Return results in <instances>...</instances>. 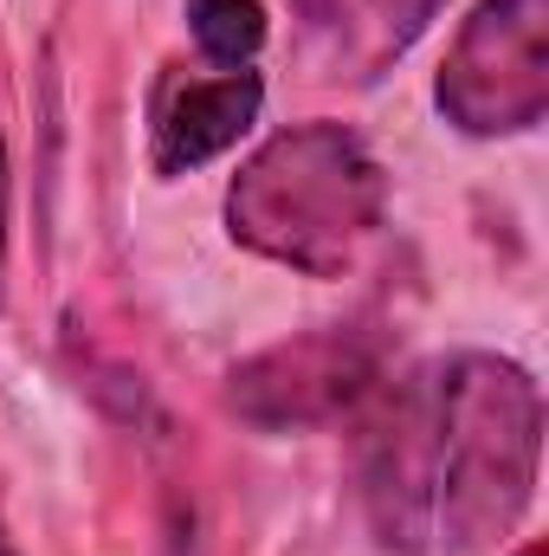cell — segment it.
I'll return each instance as SVG.
<instances>
[{"label":"cell","mask_w":549,"mask_h":556,"mask_svg":"<svg viewBox=\"0 0 549 556\" xmlns=\"http://www.w3.org/2000/svg\"><path fill=\"white\" fill-rule=\"evenodd\" d=\"M433 104L465 137H518L549 111V0H478L459 26Z\"/></svg>","instance_id":"cell-3"},{"label":"cell","mask_w":549,"mask_h":556,"mask_svg":"<svg viewBox=\"0 0 549 556\" xmlns=\"http://www.w3.org/2000/svg\"><path fill=\"white\" fill-rule=\"evenodd\" d=\"M266 111V78L253 65H214L181 72L168 65L149 91V168L188 175L214 155H227Z\"/></svg>","instance_id":"cell-5"},{"label":"cell","mask_w":549,"mask_h":556,"mask_svg":"<svg viewBox=\"0 0 549 556\" xmlns=\"http://www.w3.org/2000/svg\"><path fill=\"white\" fill-rule=\"evenodd\" d=\"M0 298H7V142H0Z\"/></svg>","instance_id":"cell-8"},{"label":"cell","mask_w":549,"mask_h":556,"mask_svg":"<svg viewBox=\"0 0 549 556\" xmlns=\"http://www.w3.org/2000/svg\"><path fill=\"white\" fill-rule=\"evenodd\" d=\"M446 0H291L304 65L330 85H375Z\"/></svg>","instance_id":"cell-6"},{"label":"cell","mask_w":549,"mask_h":556,"mask_svg":"<svg viewBox=\"0 0 549 556\" xmlns=\"http://www.w3.org/2000/svg\"><path fill=\"white\" fill-rule=\"evenodd\" d=\"M382 337L369 324H317L304 337H284L272 350L246 356L227 376L233 415L266 427V433H310L362 415L369 395L382 389Z\"/></svg>","instance_id":"cell-4"},{"label":"cell","mask_w":549,"mask_h":556,"mask_svg":"<svg viewBox=\"0 0 549 556\" xmlns=\"http://www.w3.org/2000/svg\"><path fill=\"white\" fill-rule=\"evenodd\" d=\"M388 227V168L349 124L310 117L266 137L227 181L233 247L304 278H343Z\"/></svg>","instance_id":"cell-2"},{"label":"cell","mask_w":549,"mask_h":556,"mask_svg":"<svg viewBox=\"0 0 549 556\" xmlns=\"http://www.w3.org/2000/svg\"><path fill=\"white\" fill-rule=\"evenodd\" d=\"M0 556H13V544H7V525H0Z\"/></svg>","instance_id":"cell-9"},{"label":"cell","mask_w":549,"mask_h":556,"mask_svg":"<svg viewBox=\"0 0 549 556\" xmlns=\"http://www.w3.org/2000/svg\"><path fill=\"white\" fill-rule=\"evenodd\" d=\"M181 13L207 65H253L272 33L266 0H181Z\"/></svg>","instance_id":"cell-7"},{"label":"cell","mask_w":549,"mask_h":556,"mask_svg":"<svg viewBox=\"0 0 549 556\" xmlns=\"http://www.w3.org/2000/svg\"><path fill=\"white\" fill-rule=\"evenodd\" d=\"M518 556H544V544H524V551H518Z\"/></svg>","instance_id":"cell-10"},{"label":"cell","mask_w":549,"mask_h":556,"mask_svg":"<svg viewBox=\"0 0 549 556\" xmlns=\"http://www.w3.org/2000/svg\"><path fill=\"white\" fill-rule=\"evenodd\" d=\"M544 459V389L524 363L459 350L369 395L356 472L388 556H478L505 544Z\"/></svg>","instance_id":"cell-1"}]
</instances>
